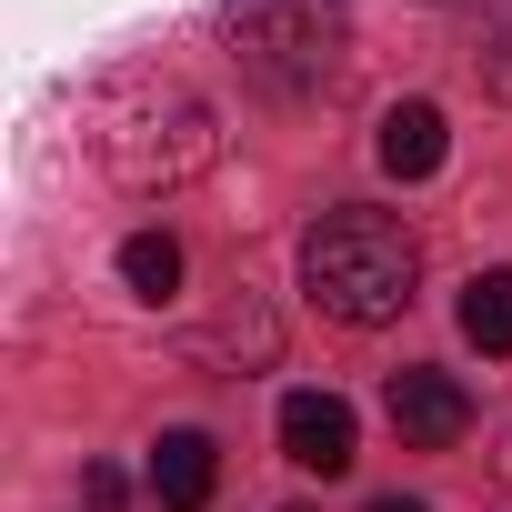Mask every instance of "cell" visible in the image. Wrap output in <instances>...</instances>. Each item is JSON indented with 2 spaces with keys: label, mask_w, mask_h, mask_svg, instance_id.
<instances>
[{
  "label": "cell",
  "mask_w": 512,
  "mask_h": 512,
  "mask_svg": "<svg viewBox=\"0 0 512 512\" xmlns=\"http://www.w3.org/2000/svg\"><path fill=\"white\" fill-rule=\"evenodd\" d=\"M81 131H91L101 171H111L121 191H141V201H151V191H181V181H201V171L221 161L211 101L181 91L171 71H111V81H91Z\"/></svg>",
  "instance_id": "cell-1"
},
{
  "label": "cell",
  "mask_w": 512,
  "mask_h": 512,
  "mask_svg": "<svg viewBox=\"0 0 512 512\" xmlns=\"http://www.w3.org/2000/svg\"><path fill=\"white\" fill-rule=\"evenodd\" d=\"M412 282H422V251H412V231H402L392 211H372V201H342V211H322V221L302 231V292H312L332 322H352V332L402 322V312H412Z\"/></svg>",
  "instance_id": "cell-2"
},
{
  "label": "cell",
  "mask_w": 512,
  "mask_h": 512,
  "mask_svg": "<svg viewBox=\"0 0 512 512\" xmlns=\"http://www.w3.org/2000/svg\"><path fill=\"white\" fill-rule=\"evenodd\" d=\"M221 41L272 101H322L352 71V11L342 0H231Z\"/></svg>",
  "instance_id": "cell-3"
},
{
  "label": "cell",
  "mask_w": 512,
  "mask_h": 512,
  "mask_svg": "<svg viewBox=\"0 0 512 512\" xmlns=\"http://www.w3.org/2000/svg\"><path fill=\"white\" fill-rule=\"evenodd\" d=\"M392 432H402L412 452H452V442L472 432V392H462L452 372H392Z\"/></svg>",
  "instance_id": "cell-4"
},
{
  "label": "cell",
  "mask_w": 512,
  "mask_h": 512,
  "mask_svg": "<svg viewBox=\"0 0 512 512\" xmlns=\"http://www.w3.org/2000/svg\"><path fill=\"white\" fill-rule=\"evenodd\" d=\"M352 442H362V432H352V402H342V392H292V402H282V452H292L302 472H322V482L352 472Z\"/></svg>",
  "instance_id": "cell-5"
},
{
  "label": "cell",
  "mask_w": 512,
  "mask_h": 512,
  "mask_svg": "<svg viewBox=\"0 0 512 512\" xmlns=\"http://www.w3.org/2000/svg\"><path fill=\"white\" fill-rule=\"evenodd\" d=\"M372 151H382V171H392V181H432V171H442V151H452V131H442V111H432V101H402V111H382V141H372Z\"/></svg>",
  "instance_id": "cell-6"
},
{
  "label": "cell",
  "mask_w": 512,
  "mask_h": 512,
  "mask_svg": "<svg viewBox=\"0 0 512 512\" xmlns=\"http://www.w3.org/2000/svg\"><path fill=\"white\" fill-rule=\"evenodd\" d=\"M151 492H161V512H201L211 502V442L201 432H161L151 442Z\"/></svg>",
  "instance_id": "cell-7"
},
{
  "label": "cell",
  "mask_w": 512,
  "mask_h": 512,
  "mask_svg": "<svg viewBox=\"0 0 512 512\" xmlns=\"http://www.w3.org/2000/svg\"><path fill=\"white\" fill-rule=\"evenodd\" d=\"M121 282H131L141 302H171V292H181V241H171V231H131V241H121Z\"/></svg>",
  "instance_id": "cell-8"
},
{
  "label": "cell",
  "mask_w": 512,
  "mask_h": 512,
  "mask_svg": "<svg viewBox=\"0 0 512 512\" xmlns=\"http://www.w3.org/2000/svg\"><path fill=\"white\" fill-rule=\"evenodd\" d=\"M462 342L472 352H512V272H482L462 292Z\"/></svg>",
  "instance_id": "cell-9"
},
{
  "label": "cell",
  "mask_w": 512,
  "mask_h": 512,
  "mask_svg": "<svg viewBox=\"0 0 512 512\" xmlns=\"http://www.w3.org/2000/svg\"><path fill=\"white\" fill-rule=\"evenodd\" d=\"M492 81L512 91V0H492Z\"/></svg>",
  "instance_id": "cell-10"
},
{
  "label": "cell",
  "mask_w": 512,
  "mask_h": 512,
  "mask_svg": "<svg viewBox=\"0 0 512 512\" xmlns=\"http://www.w3.org/2000/svg\"><path fill=\"white\" fill-rule=\"evenodd\" d=\"M372 512H422V502H402V492H392V502H372Z\"/></svg>",
  "instance_id": "cell-11"
}]
</instances>
